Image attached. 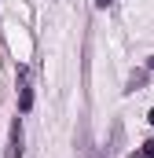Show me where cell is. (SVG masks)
Wrapping results in <instances>:
<instances>
[{"mask_svg": "<svg viewBox=\"0 0 154 158\" xmlns=\"http://www.w3.org/2000/svg\"><path fill=\"white\" fill-rule=\"evenodd\" d=\"M147 121H151V125H154V110H151V114H147Z\"/></svg>", "mask_w": 154, "mask_h": 158, "instance_id": "cell-8", "label": "cell"}, {"mask_svg": "<svg viewBox=\"0 0 154 158\" xmlns=\"http://www.w3.org/2000/svg\"><path fill=\"white\" fill-rule=\"evenodd\" d=\"M143 85H147V70H136V74L128 77V88H125V92H140Z\"/></svg>", "mask_w": 154, "mask_h": 158, "instance_id": "cell-3", "label": "cell"}, {"mask_svg": "<svg viewBox=\"0 0 154 158\" xmlns=\"http://www.w3.org/2000/svg\"><path fill=\"white\" fill-rule=\"evenodd\" d=\"M128 158H151V155H147L143 147H136V151H128Z\"/></svg>", "mask_w": 154, "mask_h": 158, "instance_id": "cell-4", "label": "cell"}, {"mask_svg": "<svg viewBox=\"0 0 154 158\" xmlns=\"http://www.w3.org/2000/svg\"><path fill=\"white\" fill-rule=\"evenodd\" d=\"M30 107H33V88H30V70H26V66H18V110H22V114H30Z\"/></svg>", "mask_w": 154, "mask_h": 158, "instance_id": "cell-2", "label": "cell"}, {"mask_svg": "<svg viewBox=\"0 0 154 158\" xmlns=\"http://www.w3.org/2000/svg\"><path fill=\"white\" fill-rule=\"evenodd\" d=\"M147 70H154V55H151V59H147Z\"/></svg>", "mask_w": 154, "mask_h": 158, "instance_id": "cell-7", "label": "cell"}, {"mask_svg": "<svg viewBox=\"0 0 154 158\" xmlns=\"http://www.w3.org/2000/svg\"><path fill=\"white\" fill-rule=\"evenodd\" d=\"M143 151H147V155L154 158V140H147V143H143Z\"/></svg>", "mask_w": 154, "mask_h": 158, "instance_id": "cell-5", "label": "cell"}, {"mask_svg": "<svg viewBox=\"0 0 154 158\" xmlns=\"http://www.w3.org/2000/svg\"><path fill=\"white\" fill-rule=\"evenodd\" d=\"M92 4H95V7H110V0H92Z\"/></svg>", "mask_w": 154, "mask_h": 158, "instance_id": "cell-6", "label": "cell"}, {"mask_svg": "<svg viewBox=\"0 0 154 158\" xmlns=\"http://www.w3.org/2000/svg\"><path fill=\"white\" fill-rule=\"evenodd\" d=\"M22 118L11 121V132H7V147H4V158H22Z\"/></svg>", "mask_w": 154, "mask_h": 158, "instance_id": "cell-1", "label": "cell"}]
</instances>
